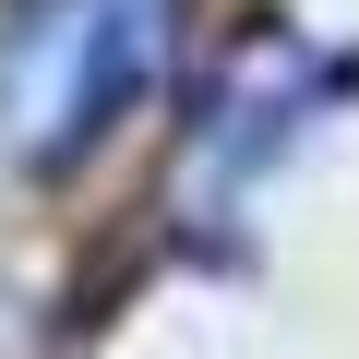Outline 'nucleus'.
I'll use <instances>...</instances> for the list:
<instances>
[{"mask_svg": "<svg viewBox=\"0 0 359 359\" xmlns=\"http://www.w3.org/2000/svg\"><path fill=\"white\" fill-rule=\"evenodd\" d=\"M180 48V0H13L0 25V156L84 168Z\"/></svg>", "mask_w": 359, "mask_h": 359, "instance_id": "f257e3e1", "label": "nucleus"}]
</instances>
